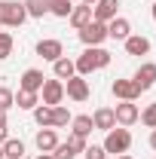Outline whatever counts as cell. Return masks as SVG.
<instances>
[{
    "label": "cell",
    "mask_w": 156,
    "mask_h": 159,
    "mask_svg": "<svg viewBox=\"0 0 156 159\" xmlns=\"http://www.w3.org/2000/svg\"><path fill=\"white\" fill-rule=\"evenodd\" d=\"M74 64H77V74H80V77H89V74L104 70V67L110 64V52H107L104 46H86L83 55H80Z\"/></svg>",
    "instance_id": "cell-1"
},
{
    "label": "cell",
    "mask_w": 156,
    "mask_h": 159,
    "mask_svg": "<svg viewBox=\"0 0 156 159\" xmlns=\"http://www.w3.org/2000/svg\"><path fill=\"white\" fill-rule=\"evenodd\" d=\"M104 150H107V156H119V153H129V147H132V132L126 129V125H113L110 132H104V144H101Z\"/></svg>",
    "instance_id": "cell-2"
},
{
    "label": "cell",
    "mask_w": 156,
    "mask_h": 159,
    "mask_svg": "<svg viewBox=\"0 0 156 159\" xmlns=\"http://www.w3.org/2000/svg\"><path fill=\"white\" fill-rule=\"evenodd\" d=\"M25 21H28V12H25V3L21 0H0V25L21 28Z\"/></svg>",
    "instance_id": "cell-3"
},
{
    "label": "cell",
    "mask_w": 156,
    "mask_h": 159,
    "mask_svg": "<svg viewBox=\"0 0 156 159\" xmlns=\"http://www.w3.org/2000/svg\"><path fill=\"white\" fill-rule=\"evenodd\" d=\"M64 95H67L71 101H77V104L89 101V95H92V89H89V80L80 77V74H74L71 80H64Z\"/></svg>",
    "instance_id": "cell-4"
},
{
    "label": "cell",
    "mask_w": 156,
    "mask_h": 159,
    "mask_svg": "<svg viewBox=\"0 0 156 159\" xmlns=\"http://www.w3.org/2000/svg\"><path fill=\"white\" fill-rule=\"evenodd\" d=\"M80 40H83V46H101L107 40V25L92 19L86 28H80Z\"/></svg>",
    "instance_id": "cell-5"
},
{
    "label": "cell",
    "mask_w": 156,
    "mask_h": 159,
    "mask_svg": "<svg viewBox=\"0 0 156 159\" xmlns=\"http://www.w3.org/2000/svg\"><path fill=\"white\" fill-rule=\"evenodd\" d=\"M40 101H43L46 107L61 104V101H64V83H61V80H46L43 89H40Z\"/></svg>",
    "instance_id": "cell-6"
},
{
    "label": "cell",
    "mask_w": 156,
    "mask_h": 159,
    "mask_svg": "<svg viewBox=\"0 0 156 159\" xmlns=\"http://www.w3.org/2000/svg\"><path fill=\"white\" fill-rule=\"evenodd\" d=\"M113 116H117V125H135L138 116H141V107H138L135 101H119L117 107H113Z\"/></svg>",
    "instance_id": "cell-7"
},
{
    "label": "cell",
    "mask_w": 156,
    "mask_h": 159,
    "mask_svg": "<svg viewBox=\"0 0 156 159\" xmlns=\"http://www.w3.org/2000/svg\"><path fill=\"white\" fill-rule=\"evenodd\" d=\"M135 86L141 89V92H147V89H153L156 86V61H144L141 67L135 70Z\"/></svg>",
    "instance_id": "cell-8"
},
{
    "label": "cell",
    "mask_w": 156,
    "mask_h": 159,
    "mask_svg": "<svg viewBox=\"0 0 156 159\" xmlns=\"http://www.w3.org/2000/svg\"><path fill=\"white\" fill-rule=\"evenodd\" d=\"M110 92H113V98H119V101H138L141 98V89L135 86V80H113Z\"/></svg>",
    "instance_id": "cell-9"
},
{
    "label": "cell",
    "mask_w": 156,
    "mask_h": 159,
    "mask_svg": "<svg viewBox=\"0 0 156 159\" xmlns=\"http://www.w3.org/2000/svg\"><path fill=\"white\" fill-rule=\"evenodd\" d=\"M117 16H119V0H98L95 6H92V19L95 21H104L107 25V21L117 19Z\"/></svg>",
    "instance_id": "cell-10"
},
{
    "label": "cell",
    "mask_w": 156,
    "mask_h": 159,
    "mask_svg": "<svg viewBox=\"0 0 156 159\" xmlns=\"http://www.w3.org/2000/svg\"><path fill=\"white\" fill-rule=\"evenodd\" d=\"M37 55L43 61H58L61 55H64V43H61V40H40L37 43Z\"/></svg>",
    "instance_id": "cell-11"
},
{
    "label": "cell",
    "mask_w": 156,
    "mask_h": 159,
    "mask_svg": "<svg viewBox=\"0 0 156 159\" xmlns=\"http://www.w3.org/2000/svg\"><path fill=\"white\" fill-rule=\"evenodd\" d=\"M43 83H46L43 70H37V67H28V70L19 77V89H25V92H40V89H43Z\"/></svg>",
    "instance_id": "cell-12"
},
{
    "label": "cell",
    "mask_w": 156,
    "mask_h": 159,
    "mask_svg": "<svg viewBox=\"0 0 156 159\" xmlns=\"http://www.w3.org/2000/svg\"><path fill=\"white\" fill-rule=\"evenodd\" d=\"M122 46H126V55H147L150 52V40L144 37V34H129V37L122 40Z\"/></svg>",
    "instance_id": "cell-13"
},
{
    "label": "cell",
    "mask_w": 156,
    "mask_h": 159,
    "mask_svg": "<svg viewBox=\"0 0 156 159\" xmlns=\"http://www.w3.org/2000/svg\"><path fill=\"white\" fill-rule=\"evenodd\" d=\"M129 34H132V21L126 16H117L107 21V40H126Z\"/></svg>",
    "instance_id": "cell-14"
},
{
    "label": "cell",
    "mask_w": 156,
    "mask_h": 159,
    "mask_svg": "<svg viewBox=\"0 0 156 159\" xmlns=\"http://www.w3.org/2000/svg\"><path fill=\"white\" fill-rule=\"evenodd\" d=\"M34 144H37L40 153H52L58 147V132L55 129H40L37 135H34Z\"/></svg>",
    "instance_id": "cell-15"
},
{
    "label": "cell",
    "mask_w": 156,
    "mask_h": 159,
    "mask_svg": "<svg viewBox=\"0 0 156 159\" xmlns=\"http://www.w3.org/2000/svg\"><path fill=\"white\" fill-rule=\"evenodd\" d=\"M92 125H95L98 132H110V129L117 125V116H113V107H98L95 113H92Z\"/></svg>",
    "instance_id": "cell-16"
},
{
    "label": "cell",
    "mask_w": 156,
    "mask_h": 159,
    "mask_svg": "<svg viewBox=\"0 0 156 159\" xmlns=\"http://www.w3.org/2000/svg\"><path fill=\"white\" fill-rule=\"evenodd\" d=\"M67 21L74 25V31H80V28H86V25L92 21V6H86V3H80V6H74V9H71V16H67Z\"/></svg>",
    "instance_id": "cell-17"
},
{
    "label": "cell",
    "mask_w": 156,
    "mask_h": 159,
    "mask_svg": "<svg viewBox=\"0 0 156 159\" xmlns=\"http://www.w3.org/2000/svg\"><path fill=\"white\" fill-rule=\"evenodd\" d=\"M52 74H55V80H71L74 74H77V64H74V58H67V55H61L58 61H52Z\"/></svg>",
    "instance_id": "cell-18"
},
{
    "label": "cell",
    "mask_w": 156,
    "mask_h": 159,
    "mask_svg": "<svg viewBox=\"0 0 156 159\" xmlns=\"http://www.w3.org/2000/svg\"><path fill=\"white\" fill-rule=\"evenodd\" d=\"M71 132H74V135H83V138H89V135L95 132L92 116H89V113H80V116H74V119H71Z\"/></svg>",
    "instance_id": "cell-19"
},
{
    "label": "cell",
    "mask_w": 156,
    "mask_h": 159,
    "mask_svg": "<svg viewBox=\"0 0 156 159\" xmlns=\"http://www.w3.org/2000/svg\"><path fill=\"white\" fill-rule=\"evenodd\" d=\"M37 104H40V92H25V89L16 92V107L19 110H34Z\"/></svg>",
    "instance_id": "cell-20"
},
{
    "label": "cell",
    "mask_w": 156,
    "mask_h": 159,
    "mask_svg": "<svg viewBox=\"0 0 156 159\" xmlns=\"http://www.w3.org/2000/svg\"><path fill=\"white\" fill-rule=\"evenodd\" d=\"M0 147H3V156L6 159H21L25 156V141H19V138H6Z\"/></svg>",
    "instance_id": "cell-21"
},
{
    "label": "cell",
    "mask_w": 156,
    "mask_h": 159,
    "mask_svg": "<svg viewBox=\"0 0 156 159\" xmlns=\"http://www.w3.org/2000/svg\"><path fill=\"white\" fill-rule=\"evenodd\" d=\"M71 119H74V113H71L64 104H55V107H52V129H64V125H71Z\"/></svg>",
    "instance_id": "cell-22"
},
{
    "label": "cell",
    "mask_w": 156,
    "mask_h": 159,
    "mask_svg": "<svg viewBox=\"0 0 156 159\" xmlns=\"http://www.w3.org/2000/svg\"><path fill=\"white\" fill-rule=\"evenodd\" d=\"M46 6H49V16H55V19H67L74 9L71 0H46Z\"/></svg>",
    "instance_id": "cell-23"
},
{
    "label": "cell",
    "mask_w": 156,
    "mask_h": 159,
    "mask_svg": "<svg viewBox=\"0 0 156 159\" xmlns=\"http://www.w3.org/2000/svg\"><path fill=\"white\" fill-rule=\"evenodd\" d=\"M31 113H34V122H37L40 129H52V107H46V104H37Z\"/></svg>",
    "instance_id": "cell-24"
},
{
    "label": "cell",
    "mask_w": 156,
    "mask_h": 159,
    "mask_svg": "<svg viewBox=\"0 0 156 159\" xmlns=\"http://www.w3.org/2000/svg\"><path fill=\"white\" fill-rule=\"evenodd\" d=\"M21 3H25V12H28V19H43V16L49 12L46 0H21Z\"/></svg>",
    "instance_id": "cell-25"
},
{
    "label": "cell",
    "mask_w": 156,
    "mask_h": 159,
    "mask_svg": "<svg viewBox=\"0 0 156 159\" xmlns=\"http://www.w3.org/2000/svg\"><path fill=\"white\" fill-rule=\"evenodd\" d=\"M12 46H16V40H12V34H9V31H0V61L12 55Z\"/></svg>",
    "instance_id": "cell-26"
},
{
    "label": "cell",
    "mask_w": 156,
    "mask_h": 159,
    "mask_svg": "<svg viewBox=\"0 0 156 159\" xmlns=\"http://www.w3.org/2000/svg\"><path fill=\"white\" fill-rule=\"evenodd\" d=\"M9 107H16V92L9 86H0V110L9 113Z\"/></svg>",
    "instance_id": "cell-27"
},
{
    "label": "cell",
    "mask_w": 156,
    "mask_h": 159,
    "mask_svg": "<svg viewBox=\"0 0 156 159\" xmlns=\"http://www.w3.org/2000/svg\"><path fill=\"white\" fill-rule=\"evenodd\" d=\"M138 119H141L147 129H156V101H153V104H147V107L141 110V116H138Z\"/></svg>",
    "instance_id": "cell-28"
},
{
    "label": "cell",
    "mask_w": 156,
    "mask_h": 159,
    "mask_svg": "<svg viewBox=\"0 0 156 159\" xmlns=\"http://www.w3.org/2000/svg\"><path fill=\"white\" fill-rule=\"evenodd\" d=\"M52 159H77V153L71 150V144H67V141H58V147L52 150Z\"/></svg>",
    "instance_id": "cell-29"
},
{
    "label": "cell",
    "mask_w": 156,
    "mask_h": 159,
    "mask_svg": "<svg viewBox=\"0 0 156 159\" xmlns=\"http://www.w3.org/2000/svg\"><path fill=\"white\" fill-rule=\"evenodd\" d=\"M67 144H71V150H74V153H83V150H86V147H89V141L83 138V135H74V132H71V135H67Z\"/></svg>",
    "instance_id": "cell-30"
},
{
    "label": "cell",
    "mask_w": 156,
    "mask_h": 159,
    "mask_svg": "<svg viewBox=\"0 0 156 159\" xmlns=\"http://www.w3.org/2000/svg\"><path fill=\"white\" fill-rule=\"evenodd\" d=\"M83 156L86 159H107V150H104L101 144H89V147L83 150Z\"/></svg>",
    "instance_id": "cell-31"
},
{
    "label": "cell",
    "mask_w": 156,
    "mask_h": 159,
    "mask_svg": "<svg viewBox=\"0 0 156 159\" xmlns=\"http://www.w3.org/2000/svg\"><path fill=\"white\" fill-rule=\"evenodd\" d=\"M150 147L156 150V129H150Z\"/></svg>",
    "instance_id": "cell-32"
},
{
    "label": "cell",
    "mask_w": 156,
    "mask_h": 159,
    "mask_svg": "<svg viewBox=\"0 0 156 159\" xmlns=\"http://www.w3.org/2000/svg\"><path fill=\"white\" fill-rule=\"evenodd\" d=\"M6 138H9V129H0V144H3Z\"/></svg>",
    "instance_id": "cell-33"
},
{
    "label": "cell",
    "mask_w": 156,
    "mask_h": 159,
    "mask_svg": "<svg viewBox=\"0 0 156 159\" xmlns=\"http://www.w3.org/2000/svg\"><path fill=\"white\" fill-rule=\"evenodd\" d=\"M0 129H6V110H0Z\"/></svg>",
    "instance_id": "cell-34"
},
{
    "label": "cell",
    "mask_w": 156,
    "mask_h": 159,
    "mask_svg": "<svg viewBox=\"0 0 156 159\" xmlns=\"http://www.w3.org/2000/svg\"><path fill=\"white\" fill-rule=\"evenodd\" d=\"M34 159H52V153H40V156H34Z\"/></svg>",
    "instance_id": "cell-35"
},
{
    "label": "cell",
    "mask_w": 156,
    "mask_h": 159,
    "mask_svg": "<svg viewBox=\"0 0 156 159\" xmlns=\"http://www.w3.org/2000/svg\"><path fill=\"white\" fill-rule=\"evenodd\" d=\"M80 3H86V6H95L98 0H80Z\"/></svg>",
    "instance_id": "cell-36"
},
{
    "label": "cell",
    "mask_w": 156,
    "mask_h": 159,
    "mask_svg": "<svg viewBox=\"0 0 156 159\" xmlns=\"http://www.w3.org/2000/svg\"><path fill=\"white\" fill-rule=\"evenodd\" d=\"M150 16H153V21H156V3H153V6H150Z\"/></svg>",
    "instance_id": "cell-37"
},
{
    "label": "cell",
    "mask_w": 156,
    "mask_h": 159,
    "mask_svg": "<svg viewBox=\"0 0 156 159\" xmlns=\"http://www.w3.org/2000/svg\"><path fill=\"white\" fill-rule=\"evenodd\" d=\"M117 159H135V156H129V153H119V156Z\"/></svg>",
    "instance_id": "cell-38"
},
{
    "label": "cell",
    "mask_w": 156,
    "mask_h": 159,
    "mask_svg": "<svg viewBox=\"0 0 156 159\" xmlns=\"http://www.w3.org/2000/svg\"><path fill=\"white\" fill-rule=\"evenodd\" d=\"M0 159H6V156H3V147H0Z\"/></svg>",
    "instance_id": "cell-39"
},
{
    "label": "cell",
    "mask_w": 156,
    "mask_h": 159,
    "mask_svg": "<svg viewBox=\"0 0 156 159\" xmlns=\"http://www.w3.org/2000/svg\"><path fill=\"white\" fill-rule=\"evenodd\" d=\"M153 159H156V156H153Z\"/></svg>",
    "instance_id": "cell-40"
}]
</instances>
